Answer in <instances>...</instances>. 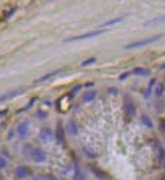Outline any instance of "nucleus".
I'll list each match as a JSON object with an SVG mask.
<instances>
[{
	"instance_id": "1",
	"label": "nucleus",
	"mask_w": 165,
	"mask_h": 180,
	"mask_svg": "<svg viewBox=\"0 0 165 180\" xmlns=\"http://www.w3.org/2000/svg\"><path fill=\"white\" fill-rule=\"evenodd\" d=\"M163 34H156V36H152L149 37V38H146L144 39H141V41H137L134 42V43L128 44L127 46H125V50H133V49H137V48H141V47L150 45V44H153L155 42L159 41L160 39L163 38Z\"/></svg>"
},
{
	"instance_id": "2",
	"label": "nucleus",
	"mask_w": 165,
	"mask_h": 180,
	"mask_svg": "<svg viewBox=\"0 0 165 180\" xmlns=\"http://www.w3.org/2000/svg\"><path fill=\"white\" fill-rule=\"evenodd\" d=\"M106 30L105 29H98V30H93V32H89L87 34H80V36H75V37H72V38L67 39L66 43L68 42H74V41H81V39H90V38H93V37H97V36H100V34H104Z\"/></svg>"
},
{
	"instance_id": "3",
	"label": "nucleus",
	"mask_w": 165,
	"mask_h": 180,
	"mask_svg": "<svg viewBox=\"0 0 165 180\" xmlns=\"http://www.w3.org/2000/svg\"><path fill=\"white\" fill-rule=\"evenodd\" d=\"M124 110H125V113L128 116H130V118H133L135 115V113H136V107H135V104L131 98L126 97L124 102Z\"/></svg>"
},
{
	"instance_id": "4",
	"label": "nucleus",
	"mask_w": 165,
	"mask_h": 180,
	"mask_svg": "<svg viewBox=\"0 0 165 180\" xmlns=\"http://www.w3.org/2000/svg\"><path fill=\"white\" fill-rule=\"evenodd\" d=\"M32 160L36 163H43L46 161V153L42 149L37 148L32 151Z\"/></svg>"
},
{
	"instance_id": "5",
	"label": "nucleus",
	"mask_w": 165,
	"mask_h": 180,
	"mask_svg": "<svg viewBox=\"0 0 165 180\" xmlns=\"http://www.w3.org/2000/svg\"><path fill=\"white\" fill-rule=\"evenodd\" d=\"M29 123L27 120H24L17 125V134L20 138H24L29 133Z\"/></svg>"
},
{
	"instance_id": "6",
	"label": "nucleus",
	"mask_w": 165,
	"mask_h": 180,
	"mask_svg": "<svg viewBox=\"0 0 165 180\" xmlns=\"http://www.w3.org/2000/svg\"><path fill=\"white\" fill-rule=\"evenodd\" d=\"M22 91H24L22 89H17V90L9 91V92H6V93H4V94L0 95V103H1V102L6 101V100L11 99V98H13V97H15L16 95L22 93Z\"/></svg>"
},
{
	"instance_id": "7",
	"label": "nucleus",
	"mask_w": 165,
	"mask_h": 180,
	"mask_svg": "<svg viewBox=\"0 0 165 180\" xmlns=\"http://www.w3.org/2000/svg\"><path fill=\"white\" fill-rule=\"evenodd\" d=\"M53 137V132L51 128H44L41 130V133H39V138L43 140L44 142H49L51 141Z\"/></svg>"
},
{
	"instance_id": "8",
	"label": "nucleus",
	"mask_w": 165,
	"mask_h": 180,
	"mask_svg": "<svg viewBox=\"0 0 165 180\" xmlns=\"http://www.w3.org/2000/svg\"><path fill=\"white\" fill-rule=\"evenodd\" d=\"M29 173H31V170H29L27 167H25V166H19V167H17L15 169L16 177H18V178H20V179L27 177Z\"/></svg>"
},
{
	"instance_id": "9",
	"label": "nucleus",
	"mask_w": 165,
	"mask_h": 180,
	"mask_svg": "<svg viewBox=\"0 0 165 180\" xmlns=\"http://www.w3.org/2000/svg\"><path fill=\"white\" fill-rule=\"evenodd\" d=\"M56 138L60 143L65 141V136H64V131H63V127H62L61 123H58L57 128H56Z\"/></svg>"
},
{
	"instance_id": "10",
	"label": "nucleus",
	"mask_w": 165,
	"mask_h": 180,
	"mask_svg": "<svg viewBox=\"0 0 165 180\" xmlns=\"http://www.w3.org/2000/svg\"><path fill=\"white\" fill-rule=\"evenodd\" d=\"M62 71H63V70H62V69H59V70H55V71L51 72V73H48V74H46V75L42 76L41 78H39L38 80L36 81V83H41V82H44V81H46V80H48V79H50L51 77H53V76H56V75H57V74L61 73Z\"/></svg>"
},
{
	"instance_id": "11",
	"label": "nucleus",
	"mask_w": 165,
	"mask_h": 180,
	"mask_svg": "<svg viewBox=\"0 0 165 180\" xmlns=\"http://www.w3.org/2000/svg\"><path fill=\"white\" fill-rule=\"evenodd\" d=\"M133 74L137 76H147L150 74V70L147 68H143V67H137L133 70Z\"/></svg>"
},
{
	"instance_id": "12",
	"label": "nucleus",
	"mask_w": 165,
	"mask_h": 180,
	"mask_svg": "<svg viewBox=\"0 0 165 180\" xmlns=\"http://www.w3.org/2000/svg\"><path fill=\"white\" fill-rule=\"evenodd\" d=\"M123 19H124V16L113 18V19H110V20H108V22H105L102 23V24H100V27H110V25L116 24V23H118V22H121Z\"/></svg>"
},
{
	"instance_id": "13",
	"label": "nucleus",
	"mask_w": 165,
	"mask_h": 180,
	"mask_svg": "<svg viewBox=\"0 0 165 180\" xmlns=\"http://www.w3.org/2000/svg\"><path fill=\"white\" fill-rule=\"evenodd\" d=\"M161 22H165V15L160 16V17H157V18H153V19H150L149 22H147L145 23V25L157 24V23H161Z\"/></svg>"
},
{
	"instance_id": "14",
	"label": "nucleus",
	"mask_w": 165,
	"mask_h": 180,
	"mask_svg": "<svg viewBox=\"0 0 165 180\" xmlns=\"http://www.w3.org/2000/svg\"><path fill=\"white\" fill-rule=\"evenodd\" d=\"M95 96H96V92H95V91H89V92L85 93L83 99H84L85 102H90L94 99Z\"/></svg>"
},
{
	"instance_id": "15",
	"label": "nucleus",
	"mask_w": 165,
	"mask_h": 180,
	"mask_svg": "<svg viewBox=\"0 0 165 180\" xmlns=\"http://www.w3.org/2000/svg\"><path fill=\"white\" fill-rule=\"evenodd\" d=\"M141 120H142V123H143V125H145L146 127H148V128H153V123H152L151 118L148 115H143Z\"/></svg>"
},
{
	"instance_id": "16",
	"label": "nucleus",
	"mask_w": 165,
	"mask_h": 180,
	"mask_svg": "<svg viewBox=\"0 0 165 180\" xmlns=\"http://www.w3.org/2000/svg\"><path fill=\"white\" fill-rule=\"evenodd\" d=\"M163 92H164V86H163V84L159 83V84L157 85L156 89H155V94H156L157 96L160 97V96H162Z\"/></svg>"
},
{
	"instance_id": "17",
	"label": "nucleus",
	"mask_w": 165,
	"mask_h": 180,
	"mask_svg": "<svg viewBox=\"0 0 165 180\" xmlns=\"http://www.w3.org/2000/svg\"><path fill=\"white\" fill-rule=\"evenodd\" d=\"M68 130H69V132H70L71 134H73V135H76V134H77V127H76V125L73 123V121L69 123V125H68Z\"/></svg>"
},
{
	"instance_id": "18",
	"label": "nucleus",
	"mask_w": 165,
	"mask_h": 180,
	"mask_svg": "<svg viewBox=\"0 0 165 180\" xmlns=\"http://www.w3.org/2000/svg\"><path fill=\"white\" fill-rule=\"evenodd\" d=\"M96 62V59L95 58H90V59H88L86 61H84V62H82V66L85 67V66H88V65H91V64H94V63Z\"/></svg>"
},
{
	"instance_id": "19",
	"label": "nucleus",
	"mask_w": 165,
	"mask_h": 180,
	"mask_svg": "<svg viewBox=\"0 0 165 180\" xmlns=\"http://www.w3.org/2000/svg\"><path fill=\"white\" fill-rule=\"evenodd\" d=\"M155 82H156V79H155V78H153V79H151V80H150L149 86H148V89H147V94H146V96H149V94H150V92H151V89H152V87H153V85H154Z\"/></svg>"
},
{
	"instance_id": "20",
	"label": "nucleus",
	"mask_w": 165,
	"mask_h": 180,
	"mask_svg": "<svg viewBox=\"0 0 165 180\" xmlns=\"http://www.w3.org/2000/svg\"><path fill=\"white\" fill-rule=\"evenodd\" d=\"M75 180H84V177H83V174L81 173L79 170H76L75 173V177H74Z\"/></svg>"
},
{
	"instance_id": "21",
	"label": "nucleus",
	"mask_w": 165,
	"mask_h": 180,
	"mask_svg": "<svg viewBox=\"0 0 165 180\" xmlns=\"http://www.w3.org/2000/svg\"><path fill=\"white\" fill-rule=\"evenodd\" d=\"M130 74H131V72H125V73H123L122 75L120 76V80H125V79L130 76Z\"/></svg>"
},
{
	"instance_id": "22",
	"label": "nucleus",
	"mask_w": 165,
	"mask_h": 180,
	"mask_svg": "<svg viewBox=\"0 0 165 180\" xmlns=\"http://www.w3.org/2000/svg\"><path fill=\"white\" fill-rule=\"evenodd\" d=\"M6 166V160L0 156V168H4Z\"/></svg>"
},
{
	"instance_id": "23",
	"label": "nucleus",
	"mask_w": 165,
	"mask_h": 180,
	"mask_svg": "<svg viewBox=\"0 0 165 180\" xmlns=\"http://www.w3.org/2000/svg\"><path fill=\"white\" fill-rule=\"evenodd\" d=\"M80 88H81V85H76L75 87L73 88V90H72V96H74V95L76 94V91H78Z\"/></svg>"
},
{
	"instance_id": "24",
	"label": "nucleus",
	"mask_w": 165,
	"mask_h": 180,
	"mask_svg": "<svg viewBox=\"0 0 165 180\" xmlns=\"http://www.w3.org/2000/svg\"><path fill=\"white\" fill-rule=\"evenodd\" d=\"M108 92L111 93V94H117L118 89H117V88H110V89H108Z\"/></svg>"
},
{
	"instance_id": "25",
	"label": "nucleus",
	"mask_w": 165,
	"mask_h": 180,
	"mask_svg": "<svg viewBox=\"0 0 165 180\" xmlns=\"http://www.w3.org/2000/svg\"><path fill=\"white\" fill-rule=\"evenodd\" d=\"M34 180H47V178L44 176H37V177H34Z\"/></svg>"
},
{
	"instance_id": "26",
	"label": "nucleus",
	"mask_w": 165,
	"mask_h": 180,
	"mask_svg": "<svg viewBox=\"0 0 165 180\" xmlns=\"http://www.w3.org/2000/svg\"><path fill=\"white\" fill-rule=\"evenodd\" d=\"M92 85H93V83H87L85 86H86V87H89V86H92Z\"/></svg>"
},
{
	"instance_id": "27",
	"label": "nucleus",
	"mask_w": 165,
	"mask_h": 180,
	"mask_svg": "<svg viewBox=\"0 0 165 180\" xmlns=\"http://www.w3.org/2000/svg\"><path fill=\"white\" fill-rule=\"evenodd\" d=\"M164 67H165V64H164V65H162V66H160V70L164 69Z\"/></svg>"
},
{
	"instance_id": "28",
	"label": "nucleus",
	"mask_w": 165,
	"mask_h": 180,
	"mask_svg": "<svg viewBox=\"0 0 165 180\" xmlns=\"http://www.w3.org/2000/svg\"><path fill=\"white\" fill-rule=\"evenodd\" d=\"M160 180H165V174L161 177V179H160Z\"/></svg>"
},
{
	"instance_id": "29",
	"label": "nucleus",
	"mask_w": 165,
	"mask_h": 180,
	"mask_svg": "<svg viewBox=\"0 0 165 180\" xmlns=\"http://www.w3.org/2000/svg\"></svg>"
}]
</instances>
